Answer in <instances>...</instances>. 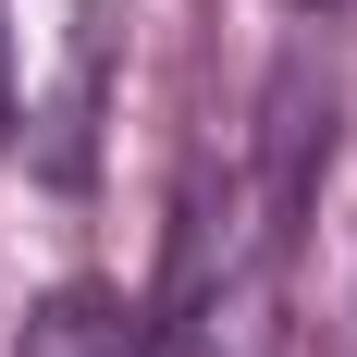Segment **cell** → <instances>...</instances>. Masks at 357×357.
Returning <instances> with one entry per match:
<instances>
[{"label":"cell","mask_w":357,"mask_h":357,"mask_svg":"<svg viewBox=\"0 0 357 357\" xmlns=\"http://www.w3.org/2000/svg\"><path fill=\"white\" fill-rule=\"evenodd\" d=\"M333 148L321 74L284 62L271 99L173 210V259H160V308H148V357H284V259H296V197Z\"/></svg>","instance_id":"cell-1"},{"label":"cell","mask_w":357,"mask_h":357,"mask_svg":"<svg viewBox=\"0 0 357 357\" xmlns=\"http://www.w3.org/2000/svg\"><path fill=\"white\" fill-rule=\"evenodd\" d=\"M13 357H148V333H136V308H123V296L62 284V296L25 321V345H13Z\"/></svg>","instance_id":"cell-2"},{"label":"cell","mask_w":357,"mask_h":357,"mask_svg":"<svg viewBox=\"0 0 357 357\" xmlns=\"http://www.w3.org/2000/svg\"><path fill=\"white\" fill-rule=\"evenodd\" d=\"M0 148H13V37H0Z\"/></svg>","instance_id":"cell-3"}]
</instances>
